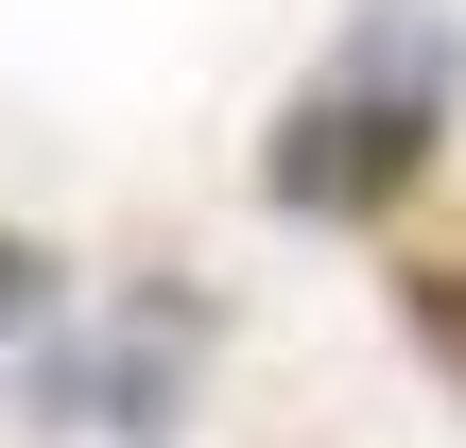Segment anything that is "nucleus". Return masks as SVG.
Here are the masks:
<instances>
[{
    "label": "nucleus",
    "instance_id": "f257e3e1",
    "mask_svg": "<svg viewBox=\"0 0 466 448\" xmlns=\"http://www.w3.org/2000/svg\"><path fill=\"white\" fill-rule=\"evenodd\" d=\"M432 104H450V17H432V0H380V17L277 104L259 190H277L294 224H380V207L415 190V155H432Z\"/></svg>",
    "mask_w": 466,
    "mask_h": 448
},
{
    "label": "nucleus",
    "instance_id": "f03ea898",
    "mask_svg": "<svg viewBox=\"0 0 466 448\" xmlns=\"http://www.w3.org/2000/svg\"><path fill=\"white\" fill-rule=\"evenodd\" d=\"M35 414H52V432H156V414H173V345H138V328L52 345V363H35Z\"/></svg>",
    "mask_w": 466,
    "mask_h": 448
},
{
    "label": "nucleus",
    "instance_id": "7ed1b4c3",
    "mask_svg": "<svg viewBox=\"0 0 466 448\" xmlns=\"http://www.w3.org/2000/svg\"><path fill=\"white\" fill-rule=\"evenodd\" d=\"M35 294H52V259H35V242H0V328H35Z\"/></svg>",
    "mask_w": 466,
    "mask_h": 448
},
{
    "label": "nucleus",
    "instance_id": "20e7f679",
    "mask_svg": "<svg viewBox=\"0 0 466 448\" xmlns=\"http://www.w3.org/2000/svg\"><path fill=\"white\" fill-rule=\"evenodd\" d=\"M415 328H432V345L466 363V294H450V276H415Z\"/></svg>",
    "mask_w": 466,
    "mask_h": 448
}]
</instances>
